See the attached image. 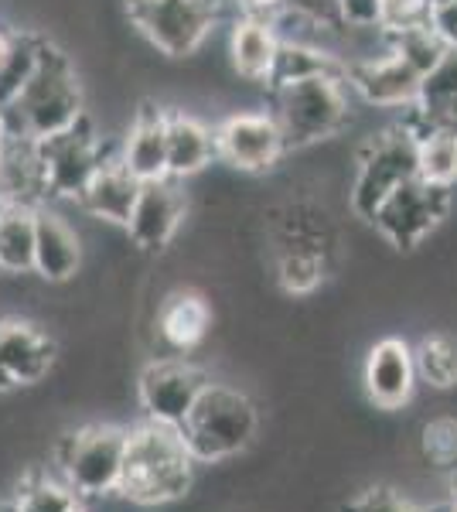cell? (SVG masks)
<instances>
[{
	"instance_id": "obj_1",
	"label": "cell",
	"mask_w": 457,
	"mask_h": 512,
	"mask_svg": "<svg viewBox=\"0 0 457 512\" xmlns=\"http://www.w3.org/2000/svg\"><path fill=\"white\" fill-rule=\"evenodd\" d=\"M82 117H86V93L76 65L62 48L45 41L35 72L21 86V93L0 106V134L45 140L76 127Z\"/></svg>"
},
{
	"instance_id": "obj_2",
	"label": "cell",
	"mask_w": 457,
	"mask_h": 512,
	"mask_svg": "<svg viewBox=\"0 0 457 512\" xmlns=\"http://www.w3.org/2000/svg\"><path fill=\"white\" fill-rule=\"evenodd\" d=\"M195 458L178 427L147 420L127 431L120 495L137 506H164L191 489Z\"/></svg>"
},
{
	"instance_id": "obj_3",
	"label": "cell",
	"mask_w": 457,
	"mask_h": 512,
	"mask_svg": "<svg viewBox=\"0 0 457 512\" xmlns=\"http://www.w3.org/2000/svg\"><path fill=\"white\" fill-rule=\"evenodd\" d=\"M273 117L290 151L338 137L352 123V86L342 76H318L273 89Z\"/></svg>"
},
{
	"instance_id": "obj_4",
	"label": "cell",
	"mask_w": 457,
	"mask_h": 512,
	"mask_svg": "<svg viewBox=\"0 0 457 512\" xmlns=\"http://www.w3.org/2000/svg\"><path fill=\"white\" fill-rule=\"evenodd\" d=\"M256 427H260V417H256V407L246 393L222 383H209L178 431L195 461H226L249 448Z\"/></svg>"
},
{
	"instance_id": "obj_5",
	"label": "cell",
	"mask_w": 457,
	"mask_h": 512,
	"mask_svg": "<svg viewBox=\"0 0 457 512\" xmlns=\"http://www.w3.org/2000/svg\"><path fill=\"white\" fill-rule=\"evenodd\" d=\"M410 178H417V130L413 123H400L369 137V144L362 147L348 205L359 219L372 222L379 205Z\"/></svg>"
},
{
	"instance_id": "obj_6",
	"label": "cell",
	"mask_w": 457,
	"mask_h": 512,
	"mask_svg": "<svg viewBox=\"0 0 457 512\" xmlns=\"http://www.w3.org/2000/svg\"><path fill=\"white\" fill-rule=\"evenodd\" d=\"M123 458H127V431L113 424H93L62 437L55 448L58 472L76 489L79 499H103L120 492Z\"/></svg>"
},
{
	"instance_id": "obj_7",
	"label": "cell",
	"mask_w": 457,
	"mask_h": 512,
	"mask_svg": "<svg viewBox=\"0 0 457 512\" xmlns=\"http://www.w3.org/2000/svg\"><path fill=\"white\" fill-rule=\"evenodd\" d=\"M222 0H127L134 28L168 59H188L209 41Z\"/></svg>"
},
{
	"instance_id": "obj_8",
	"label": "cell",
	"mask_w": 457,
	"mask_h": 512,
	"mask_svg": "<svg viewBox=\"0 0 457 512\" xmlns=\"http://www.w3.org/2000/svg\"><path fill=\"white\" fill-rule=\"evenodd\" d=\"M38 154L48 181V202H55V198H72L76 202L110 151H106V140L99 137L96 123L86 113L76 127L38 140Z\"/></svg>"
},
{
	"instance_id": "obj_9",
	"label": "cell",
	"mask_w": 457,
	"mask_h": 512,
	"mask_svg": "<svg viewBox=\"0 0 457 512\" xmlns=\"http://www.w3.org/2000/svg\"><path fill=\"white\" fill-rule=\"evenodd\" d=\"M447 209H451V188L430 185L423 178H410L379 205V212L372 216V226L393 246L413 250L440 226Z\"/></svg>"
},
{
	"instance_id": "obj_10",
	"label": "cell",
	"mask_w": 457,
	"mask_h": 512,
	"mask_svg": "<svg viewBox=\"0 0 457 512\" xmlns=\"http://www.w3.org/2000/svg\"><path fill=\"white\" fill-rule=\"evenodd\" d=\"M290 151L273 113L239 110L215 127V158L243 175H263Z\"/></svg>"
},
{
	"instance_id": "obj_11",
	"label": "cell",
	"mask_w": 457,
	"mask_h": 512,
	"mask_svg": "<svg viewBox=\"0 0 457 512\" xmlns=\"http://www.w3.org/2000/svg\"><path fill=\"white\" fill-rule=\"evenodd\" d=\"M209 386V376L198 366H191L185 359H161L140 373L137 393H140V407H144L147 420L157 424L181 427L188 420V414L195 410L198 396Z\"/></svg>"
},
{
	"instance_id": "obj_12",
	"label": "cell",
	"mask_w": 457,
	"mask_h": 512,
	"mask_svg": "<svg viewBox=\"0 0 457 512\" xmlns=\"http://www.w3.org/2000/svg\"><path fill=\"white\" fill-rule=\"evenodd\" d=\"M348 86H352V93L365 99L369 106H382V110H413L423 89V76L403 59V55H396L393 48L386 45L382 55L348 62Z\"/></svg>"
},
{
	"instance_id": "obj_13",
	"label": "cell",
	"mask_w": 457,
	"mask_h": 512,
	"mask_svg": "<svg viewBox=\"0 0 457 512\" xmlns=\"http://www.w3.org/2000/svg\"><path fill=\"white\" fill-rule=\"evenodd\" d=\"M188 212V198L178 178H157L140 185V195L134 202V212L127 219V236L134 239L140 250H164L174 236H178L181 222Z\"/></svg>"
},
{
	"instance_id": "obj_14",
	"label": "cell",
	"mask_w": 457,
	"mask_h": 512,
	"mask_svg": "<svg viewBox=\"0 0 457 512\" xmlns=\"http://www.w3.org/2000/svg\"><path fill=\"white\" fill-rule=\"evenodd\" d=\"M55 342L48 332L21 318L0 321V390L31 386L55 366Z\"/></svg>"
},
{
	"instance_id": "obj_15",
	"label": "cell",
	"mask_w": 457,
	"mask_h": 512,
	"mask_svg": "<svg viewBox=\"0 0 457 512\" xmlns=\"http://www.w3.org/2000/svg\"><path fill=\"white\" fill-rule=\"evenodd\" d=\"M420 376L413 349L403 338H382L369 349L365 359V390L369 400L382 410H400L413 400Z\"/></svg>"
},
{
	"instance_id": "obj_16",
	"label": "cell",
	"mask_w": 457,
	"mask_h": 512,
	"mask_svg": "<svg viewBox=\"0 0 457 512\" xmlns=\"http://www.w3.org/2000/svg\"><path fill=\"white\" fill-rule=\"evenodd\" d=\"M140 185L134 175L127 171V164L120 161V151H110L106 161L96 168V175L89 178V185L82 188V195L76 198L79 209L89 212L99 222H113V226H127L134 202L140 195Z\"/></svg>"
},
{
	"instance_id": "obj_17",
	"label": "cell",
	"mask_w": 457,
	"mask_h": 512,
	"mask_svg": "<svg viewBox=\"0 0 457 512\" xmlns=\"http://www.w3.org/2000/svg\"><path fill=\"white\" fill-rule=\"evenodd\" d=\"M116 151H120V161L127 164V171L137 181L168 178V127H164L161 106H140Z\"/></svg>"
},
{
	"instance_id": "obj_18",
	"label": "cell",
	"mask_w": 457,
	"mask_h": 512,
	"mask_svg": "<svg viewBox=\"0 0 457 512\" xmlns=\"http://www.w3.org/2000/svg\"><path fill=\"white\" fill-rule=\"evenodd\" d=\"M82 267V239L65 216L41 205L35 236V274L48 284H65Z\"/></svg>"
},
{
	"instance_id": "obj_19",
	"label": "cell",
	"mask_w": 457,
	"mask_h": 512,
	"mask_svg": "<svg viewBox=\"0 0 457 512\" xmlns=\"http://www.w3.org/2000/svg\"><path fill=\"white\" fill-rule=\"evenodd\" d=\"M4 137V134H0ZM0 205H48V181L41 168L38 140L4 137V161H0Z\"/></svg>"
},
{
	"instance_id": "obj_20",
	"label": "cell",
	"mask_w": 457,
	"mask_h": 512,
	"mask_svg": "<svg viewBox=\"0 0 457 512\" xmlns=\"http://www.w3.org/2000/svg\"><path fill=\"white\" fill-rule=\"evenodd\" d=\"M280 55V35L270 18H253V14H239L229 35V59L239 79L263 82L267 86L273 76V65Z\"/></svg>"
},
{
	"instance_id": "obj_21",
	"label": "cell",
	"mask_w": 457,
	"mask_h": 512,
	"mask_svg": "<svg viewBox=\"0 0 457 512\" xmlns=\"http://www.w3.org/2000/svg\"><path fill=\"white\" fill-rule=\"evenodd\" d=\"M168 127V175L188 181L215 161V127L185 110H164Z\"/></svg>"
},
{
	"instance_id": "obj_22",
	"label": "cell",
	"mask_w": 457,
	"mask_h": 512,
	"mask_svg": "<svg viewBox=\"0 0 457 512\" xmlns=\"http://www.w3.org/2000/svg\"><path fill=\"white\" fill-rule=\"evenodd\" d=\"M212 325V308L202 294L174 291L157 311V335L174 352H191L205 342Z\"/></svg>"
},
{
	"instance_id": "obj_23",
	"label": "cell",
	"mask_w": 457,
	"mask_h": 512,
	"mask_svg": "<svg viewBox=\"0 0 457 512\" xmlns=\"http://www.w3.org/2000/svg\"><path fill=\"white\" fill-rule=\"evenodd\" d=\"M410 123L417 130H457V48H451L440 59V65L430 76H423V89L417 106H413Z\"/></svg>"
},
{
	"instance_id": "obj_24",
	"label": "cell",
	"mask_w": 457,
	"mask_h": 512,
	"mask_svg": "<svg viewBox=\"0 0 457 512\" xmlns=\"http://www.w3.org/2000/svg\"><path fill=\"white\" fill-rule=\"evenodd\" d=\"M318 76H342L348 79V62L328 52L324 45H307V41H280V55L273 65L267 89H284L290 82L318 79Z\"/></svg>"
},
{
	"instance_id": "obj_25",
	"label": "cell",
	"mask_w": 457,
	"mask_h": 512,
	"mask_svg": "<svg viewBox=\"0 0 457 512\" xmlns=\"http://www.w3.org/2000/svg\"><path fill=\"white\" fill-rule=\"evenodd\" d=\"M38 209L0 205V274H35Z\"/></svg>"
},
{
	"instance_id": "obj_26",
	"label": "cell",
	"mask_w": 457,
	"mask_h": 512,
	"mask_svg": "<svg viewBox=\"0 0 457 512\" xmlns=\"http://www.w3.org/2000/svg\"><path fill=\"white\" fill-rule=\"evenodd\" d=\"M417 178L430 181V185H440V188H454L457 130H444V127L417 130Z\"/></svg>"
},
{
	"instance_id": "obj_27",
	"label": "cell",
	"mask_w": 457,
	"mask_h": 512,
	"mask_svg": "<svg viewBox=\"0 0 457 512\" xmlns=\"http://www.w3.org/2000/svg\"><path fill=\"white\" fill-rule=\"evenodd\" d=\"M328 274V253L311 246H280L277 250V280L287 294H311Z\"/></svg>"
},
{
	"instance_id": "obj_28",
	"label": "cell",
	"mask_w": 457,
	"mask_h": 512,
	"mask_svg": "<svg viewBox=\"0 0 457 512\" xmlns=\"http://www.w3.org/2000/svg\"><path fill=\"white\" fill-rule=\"evenodd\" d=\"M14 512H82V499L65 478L31 475L14 492Z\"/></svg>"
},
{
	"instance_id": "obj_29",
	"label": "cell",
	"mask_w": 457,
	"mask_h": 512,
	"mask_svg": "<svg viewBox=\"0 0 457 512\" xmlns=\"http://www.w3.org/2000/svg\"><path fill=\"white\" fill-rule=\"evenodd\" d=\"M417 359V376L434 390H451L457 386V342L447 335H427L413 349Z\"/></svg>"
},
{
	"instance_id": "obj_30",
	"label": "cell",
	"mask_w": 457,
	"mask_h": 512,
	"mask_svg": "<svg viewBox=\"0 0 457 512\" xmlns=\"http://www.w3.org/2000/svg\"><path fill=\"white\" fill-rule=\"evenodd\" d=\"M386 45L393 48L396 55H403V59L420 72V76H430V72H434L437 65H440V59L451 52V48H447L444 41L434 35V28H430V24H420V28L400 31V35L386 38Z\"/></svg>"
},
{
	"instance_id": "obj_31",
	"label": "cell",
	"mask_w": 457,
	"mask_h": 512,
	"mask_svg": "<svg viewBox=\"0 0 457 512\" xmlns=\"http://www.w3.org/2000/svg\"><path fill=\"white\" fill-rule=\"evenodd\" d=\"M430 18L427 0H379V31L386 38L420 28Z\"/></svg>"
},
{
	"instance_id": "obj_32",
	"label": "cell",
	"mask_w": 457,
	"mask_h": 512,
	"mask_svg": "<svg viewBox=\"0 0 457 512\" xmlns=\"http://www.w3.org/2000/svg\"><path fill=\"white\" fill-rule=\"evenodd\" d=\"M423 451L437 468H457V420L440 417L423 427Z\"/></svg>"
},
{
	"instance_id": "obj_33",
	"label": "cell",
	"mask_w": 457,
	"mask_h": 512,
	"mask_svg": "<svg viewBox=\"0 0 457 512\" xmlns=\"http://www.w3.org/2000/svg\"><path fill=\"white\" fill-rule=\"evenodd\" d=\"M342 512H430V509L413 506L410 499H403L393 489H365L355 499H348Z\"/></svg>"
},
{
	"instance_id": "obj_34",
	"label": "cell",
	"mask_w": 457,
	"mask_h": 512,
	"mask_svg": "<svg viewBox=\"0 0 457 512\" xmlns=\"http://www.w3.org/2000/svg\"><path fill=\"white\" fill-rule=\"evenodd\" d=\"M345 28L355 31H379V0H338Z\"/></svg>"
},
{
	"instance_id": "obj_35",
	"label": "cell",
	"mask_w": 457,
	"mask_h": 512,
	"mask_svg": "<svg viewBox=\"0 0 457 512\" xmlns=\"http://www.w3.org/2000/svg\"><path fill=\"white\" fill-rule=\"evenodd\" d=\"M427 24L447 48H457V0H444V4L430 7Z\"/></svg>"
},
{
	"instance_id": "obj_36",
	"label": "cell",
	"mask_w": 457,
	"mask_h": 512,
	"mask_svg": "<svg viewBox=\"0 0 457 512\" xmlns=\"http://www.w3.org/2000/svg\"><path fill=\"white\" fill-rule=\"evenodd\" d=\"M232 7H239V14H253V18H270L284 0H229Z\"/></svg>"
},
{
	"instance_id": "obj_37",
	"label": "cell",
	"mask_w": 457,
	"mask_h": 512,
	"mask_svg": "<svg viewBox=\"0 0 457 512\" xmlns=\"http://www.w3.org/2000/svg\"><path fill=\"white\" fill-rule=\"evenodd\" d=\"M14 41H18V31H7V28H0V69H4V62L11 59V52H14Z\"/></svg>"
},
{
	"instance_id": "obj_38",
	"label": "cell",
	"mask_w": 457,
	"mask_h": 512,
	"mask_svg": "<svg viewBox=\"0 0 457 512\" xmlns=\"http://www.w3.org/2000/svg\"><path fill=\"white\" fill-rule=\"evenodd\" d=\"M451 509L457 512V475H454V482H451Z\"/></svg>"
},
{
	"instance_id": "obj_39",
	"label": "cell",
	"mask_w": 457,
	"mask_h": 512,
	"mask_svg": "<svg viewBox=\"0 0 457 512\" xmlns=\"http://www.w3.org/2000/svg\"><path fill=\"white\" fill-rule=\"evenodd\" d=\"M0 512H14V502L11 499H0Z\"/></svg>"
},
{
	"instance_id": "obj_40",
	"label": "cell",
	"mask_w": 457,
	"mask_h": 512,
	"mask_svg": "<svg viewBox=\"0 0 457 512\" xmlns=\"http://www.w3.org/2000/svg\"><path fill=\"white\" fill-rule=\"evenodd\" d=\"M437 4H444V0H427V7H437Z\"/></svg>"
},
{
	"instance_id": "obj_41",
	"label": "cell",
	"mask_w": 457,
	"mask_h": 512,
	"mask_svg": "<svg viewBox=\"0 0 457 512\" xmlns=\"http://www.w3.org/2000/svg\"><path fill=\"white\" fill-rule=\"evenodd\" d=\"M0 161H4V137H0Z\"/></svg>"
},
{
	"instance_id": "obj_42",
	"label": "cell",
	"mask_w": 457,
	"mask_h": 512,
	"mask_svg": "<svg viewBox=\"0 0 457 512\" xmlns=\"http://www.w3.org/2000/svg\"><path fill=\"white\" fill-rule=\"evenodd\" d=\"M440 512H454V509H440Z\"/></svg>"
}]
</instances>
